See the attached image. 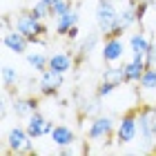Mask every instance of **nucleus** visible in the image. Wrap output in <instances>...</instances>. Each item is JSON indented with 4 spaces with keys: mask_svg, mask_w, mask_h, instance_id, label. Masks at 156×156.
I'll return each instance as SVG.
<instances>
[{
    "mask_svg": "<svg viewBox=\"0 0 156 156\" xmlns=\"http://www.w3.org/2000/svg\"><path fill=\"white\" fill-rule=\"evenodd\" d=\"M74 65H76V58L67 51H56V54L49 56V69H54V72L67 74L74 69Z\"/></svg>",
    "mask_w": 156,
    "mask_h": 156,
    "instance_id": "12",
    "label": "nucleus"
},
{
    "mask_svg": "<svg viewBox=\"0 0 156 156\" xmlns=\"http://www.w3.org/2000/svg\"><path fill=\"white\" fill-rule=\"evenodd\" d=\"M123 67H125V83H140V78H143L145 69H147V62H145V58L132 56V60L123 62Z\"/></svg>",
    "mask_w": 156,
    "mask_h": 156,
    "instance_id": "11",
    "label": "nucleus"
},
{
    "mask_svg": "<svg viewBox=\"0 0 156 156\" xmlns=\"http://www.w3.org/2000/svg\"><path fill=\"white\" fill-rule=\"evenodd\" d=\"M34 112H38V98H16L13 101V114L18 118H29Z\"/></svg>",
    "mask_w": 156,
    "mask_h": 156,
    "instance_id": "16",
    "label": "nucleus"
},
{
    "mask_svg": "<svg viewBox=\"0 0 156 156\" xmlns=\"http://www.w3.org/2000/svg\"><path fill=\"white\" fill-rule=\"evenodd\" d=\"M116 143L118 145H129L138 136V107L125 112L123 118L116 123Z\"/></svg>",
    "mask_w": 156,
    "mask_h": 156,
    "instance_id": "3",
    "label": "nucleus"
},
{
    "mask_svg": "<svg viewBox=\"0 0 156 156\" xmlns=\"http://www.w3.org/2000/svg\"><path fill=\"white\" fill-rule=\"evenodd\" d=\"M118 9L114 0H98L96 2V25L101 29L103 36H109L114 31V27H118Z\"/></svg>",
    "mask_w": 156,
    "mask_h": 156,
    "instance_id": "2",
    "label": "nucleus"
},
{
    "mask_svg": "<svg viewBox=\"0 0 156 156\" xmlns=\"http://www.w3.org/2000/svg\"><path fill=\"white\" fill-rule=\"evenodd\" d=\"M98 42H101V34L98 31H91V34H87V38H85L83 42H80V47H78V54H76V62H83L85 58H89L91 56V51L98 47Z\"/></svg>",
    "mask_w": 156,
    "mask_h": 156,
    "instance_id": "15",
    "label": "nucleus"
},
{
    "mask_svg": "<svg viewBox=\"0 0 156 156\" xmlns=\"http://www.w3.org/2000/svg\"><path fill=\"white\" fill-rule=\"evenodd\" d=\"M42 2H47V5H49V7H51V5H54V2H58V0H42Z\"/></svg>",
    "mask_w": 156,
    "mask_h": 156,
    "instance_id": "31",
    "label": "nucleus"
},
{
    "mask_svg": "<svg viewBox=\"0 0 156 156\" xmlns=\"http://www.w3.org/2000/svg\"><path fill=\"white\" fill-rule=\"evenodd\" d=\"M62 83H65V74L54 72V69L47 67L45 72L40 74V80H38V91H40V96H47V98L56 96V94L60 91Z\"/></svg>",
    "mask_w": 156,
    "mask_h": 156,
    "instance_id": "6",
    "label": "nucleus"
},
{
    "mask_svg": "<svg viewBox=\"0 0 156 156\" xmlns=\"http://www.w3.org/2000/svg\"><path fill=\"white\" fill-rule=\"evenodd\" d=\"M138 2H143V5H150V7H154V2H156V0H138Z\"/></svg>",
    "mask_w": 156,
    "mask_h": 156,
    "instance_id": "30",
    "label": "nucleus"
},
{
    "mask_svg": "<svg viewBox=\"0 0 156 156\" xmlns=\"http://www.w3.org/2000/svg\"><path fill=\"white\" fill-rule=\"evenodd\" d=\"M29 42H31V40L27 38L25 34H20V31H16V29H7V31L2 34V45L9 49L11 54H16V56L27 54Z\"/></svg>",
    "mask_w": 156,
    "mask_h": 156,
    "instance_id": "9",
    "label": "nucleus"
},
{
    "mask_svg": "<svg viewBox=\"0 0 156 156\" xmlns=\"http://www.w3.org/2000/svg\"><path fill=\"white\" fill-rule=\"evenodd\" d=\"M150 45H152V38L145 36L143 31H136V34L129 36V51H132V56H136V58H145Z\"/></svg>",
    "mask_w": 156,
    "mask_h": 156,
    "instance_id": "14",
    "label": "nucleus"
},
{
    "mask_svg": "<svg viewBox=\"0 0 156 156\" xmlns=\"http://www.w3.org/2000/svg\"><path fill=\"white\" fill-rule=\"evenodd\" d=\"M7 154H34L31 136L27 132V127L13 125L7 132Z\"/></svg>",
    "mask_w": 156,
    "mask_h": 156,
    "instance_id": "5",
    "label": "nucleus"
},
{
    "mask_svg": "<svg viewBox=\"0 0 156 156\" xmlns=\"http://www.w3.org/2000/svg\"><path fill=\"white\" fill-rule=\"evenodd\" d=\"M13 29L25 34L31 42H45L42 36H47V25L40 18H36L31 11H20L13 18Z\"/></svg>",
    "mask_w": 156,
    "mask_h": 156,
    "instance_id": "1",
    "label": "nucleus"
},
{
    "mask_svg": "<svg viewBox=\"0 0 156 156\" xmlns=\"http://www.w3.org/2000/svg\"><path fill=\"white\" fill-rule=\"evenodd\" d=\"M27 62H29V67L34 72L42 74L49 67V56L42 54V51H27Z\"/></svg>",
    "mask_w": 156,
    "mask_h": 156,
    "instance_id": "21",
    "label": "nucleus"
},
{
    "mask_svg": "<svg viewBox=\"0 0 156 156\" xmlns=\"http://www.w3.org/2000/svg\"><path fill=\"white\" fill-rule=\"evenodd\" d=\"M49 136H51V143L58 145V147H69V145L76 143V134L69 125H56Z\"/></svg>",
    "mask_w": 156,
    "mask_h": 156,
    "instance_id": "13",
    "label": "nucleus"
},
{
    "mask_svg": "<svg viewBox=\"0 0 156 156\" xmlns=\"http://www.w3.org/2000/svg\"><path fill=\"white\" fill-rule=\"evenodd\" d=\"M145 62H147V67H156V42L154 40H152V45L145 54Z\"/></svg>",
    "mask_w": 156,
    "mask_h": 156,
    "instance_id": "27",
    "label": "nucleus"
},
{
    "mask_svg": "<svg viewBox=\"0 0 156 156\" xmlns=\"http://www.w3.org/2000/svg\"><path fill=\"white\" fill-rule=\"evenodd\" d=\"M101 80L112 83V85H116V87H120V85L125 83V67H123V65H109V67H105Z\"/></svg>",
    "mask_w": 156,
    "mask_h": 156,
    "instance_id": "20",
    "label": "nucleus"
},
{
    "mask_svg": "<svg viewBox=\"0 0 156 156\" xmlns=\"http://www.w3.org/2000/svg\"><path fill=\"white\" fill-rule=\"evenodd\" d=\"M154 7H156V2H154Z\"/></svg>",
    "mask_w": 156,
    "mask_h": 156,
    "instance_id": "32",
    "label": "nucleus"
},
{
    "mask_svg": "<svg viewBox=\"0 0 156 156\" xmlns=\"http://www.w3.org/2000/svg\"><path fill=\"white\" fill-rule=\"evenodd\" d=\"M140 87L147 89V91H154L156 89V67H147L143 78H140Z\"/></svg>",
    "mask_w": 156,
    "mask_h": 156,
    "instance_id": "24",
    "label": "nucleus"
},
{
    "mask_svg": "<svg viewBox=\"0 0 156 156\" xmlns=\"http://www.w3.org/2000/svg\"><path fill=\"white\" fill-rule=\"evenodd\" d=\"M136 23H140V18H138V9H136V0H129V5H127L125 9L118 13V25L127 31L129 27H134Z\"/></svg>",
    "mask_w": 156,
    "mask_h": 156,
    "instance_id": "19",
    "label": "nucleus"
},
{
    "mask_svg": "<svg viewBox=\"0 0 156 156\" xmlns=\"http://www.w3.org/2000/svg\"><path fill=\"white\" fill-rule=\"evenodd\" d=\"M116 89V85H112V83H105V80H101V85L96 87V96L98 98H107L112 91Z\"/></svg>",
    "mask_w": 156,
    "mask_h": 156,
    "instance_id": "26",
    "label": "nucleus"
},
{
    "mask_svg": "<svg viewBox=\"0 0 156 156\" xmlns=\"http://www.w3.org/2000/svg\"><path fill=\"white\" fill-rule=\"evenodd\" d=\"M123 54H125V42L120 36H107L103 42V49H101V56H103V62L105 65H116V62L123 60Z\"/></svg>",
    "mask_w": 156,
    "mask_h": 156,
    "instance_id": "7",
    "label": "nucleus"
},
{
    "mask_svg": "<svg viewBox=\"0 0 156 156\" xmlns=\"http://www.w3.org/2000/svg\"><path fill=\"white\" fill-rule=\"evenodd\" d=\"M72 9H74L72 0H58V2L51 5V18H58V16H62V13L72 11Z\"/></svg>",
    "mask_w": 156,
    "mask_h": 156,
    "instance_id": "25",
    "label": "nucleus"
},
{
    "mask_svg": "<svg viewBox=\"0 0 156 156\" xmlns=\"http://www.w3.org/2000/svg\"><path fill=\"white\" fill-rule=\"evenodd\" d=\"M101 103H103V98H98L96 94H94V98H83L80 105H78V116H80V118H85V116H89V118L98 116L101 109H103Z\"/></svg>",
    "mask_w": 156,
    "mask_h": 156,
    "instance_id": "18",
    "label": "nucleus"
},
{
    "mask_svg": "<svg viewBox=\"0 0 156 156\" xmlns=\"http://www.w3.org/2000/svg\"><path fill=\"white\" fill-rule=\"evenodd\" d=\"M116 134V123L114 118L107 114H98L91 118V123L87 127V138L91 143H101V140H109Z\"/></svg>",
    "mask_w": 156,
    "mask_h": 156,
    "instance_id": "4",
    "label": "nucleus"
},
{
    "mask_svg": "<svg viewBox=\"0 0 156 156\" xmlns=\"http://www.w3.org/2000/svg\"><path fill=\"white\" fill-rule=\"evenodd\" d=\"M138 136L140 140L150 147L156 136H154V132H152V125H150V114H147V105H140L138 107Z\"/></svg>",
    "mask_w": 156,
    "mask_h": 156,
    "instance_id": "10",
    "label": "nucleus"
},
{
    "mask_svg": "<svg viewBox=\"0 0 156 156\" xmlns=\"http://www.w3.org/2000/svg\"><path fill=\"white\" fill-rule=\"evenodd\" d=\"M54 20H56V34H58V36H65V38H67L69 29L78 25V11H76V9H72V11L62 13V16L54 18Z\"/></svg>",
    "mask_w": 156,
    "mask_h": 156,
    "instance_id": "17",
    "label": "nucleus"
},
{
    "mask_svg": "<svg viewBox=\"0 0 156 156\" xmlns=\"http://www.w3.org/2000/svg\"><path fill=\"white\" fill-rule=\"evenodd\" d=\"M27 132H29V136L31 138H40V136H49V134L54 132V123L49 118H45L40 114V112H34V114L27 118Z\"/></svg>",
    "mask_w": 156,
    "mask_h": 156,
    "instance_id": "8",
    "label": "nucleus"
},
{
    "mask_svg": "<svg viewBox=\"0 0 156 156\" xmlns=\"http://www.w3.org/2000/svg\"><path fill=\"white\" fill-rule=\"evenodd\" d=\"M147 114H150V125H152V132L156 136V105H147Z\"/></svg>",
    "mask_w": 156,
    "mask_h": 156,
    "instance_id": "28",
    "label": "nucleus"
},
{
    "mask_svg": "<svg viewBox=\"0 0 156 156\" xmlns=\"http://www.w3.org/2000/svg\"><path fill=\"white\" fill-rule=\"evenodd\" d=\"M0 78H2V85H5L7 89L16 87L18 80H20L18 69H16V67H11V65H2V69H0Z\"/></svg>",
    "mask_w": 156,
    "mask_h": 156,
    "instance_id": "22",
    "label": "nucleus"
},
{
    "mask_svg": "<svg viewBox=\"0 0 156 156\" xmlns=\"http://www.w3.org/2000/svg\"><path fill=\"white\" fill-rule=\"evenodd\" d=\"M67 38H69V40H76V38H78V25H76V27H72V29H69Z\"/></svg>",
    "mask_w": 156,
    "mask_h": 156,
    "instance_id": "29",
    "label": "nucleus"
},
{
    "mask_svg": "<svg viewBox=\"0 0 156 156\" xmlns=\"http://www.w3.org/2000/svg\"><path fill=\"white\" fill-rule=\"evenodd\" d=\"M29 11H31L36 18H40V20L51 18V7H49L47 2H42V0H36V2H34V5L29 7Z\"/></svg>",
    "mask_w": 156,
    "mask_h": 156,
    "instance_id": "23",
    "label": "nucleus"
}]
</instances>
